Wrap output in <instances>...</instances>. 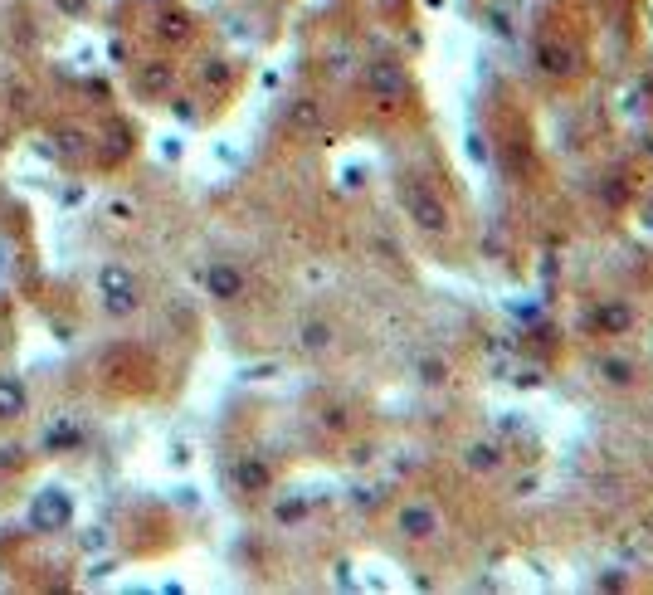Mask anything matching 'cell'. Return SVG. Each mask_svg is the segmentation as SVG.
<instances>
[{
	"label": "cell",
	"instance_id": "cell-1",
	"mask_svg": "<svg viewBox=\"0 0 653 595\" xmlns=\"http://www.w3.org/2000/svg\"><path fill=\"white\" fill-rule=\"evenodd\" d=\"M0 405L15 415V410H20V391H15V386H0Z\"/></svg>",
	"mask_w": 653,
	"mask_h": 595
}]
</instances>
